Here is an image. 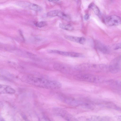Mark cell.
Masks as SVG:
<instances>
[{
	"label": "cell",
	"mask_w": 121,
	"mask_h": 121,
	"mask_svg": "<svg viewBox=\"0 0 121 121\" xmlns=\"http://www.w3.org/2000/svg\"><path fill=\"white\" fill-rule=\"evenodd\" d=\"M23 81L34 86L51 89H59L62 86L60 82L35 77L29 75H25L22 78Z\"/></svg>",
	"instance_id": "6da1fadb"
},
{
	"label": "cell",
	"mask_w": 121,
	"mask_h": 121,
	"mask_svg": "<svg viewBox=\"0 0 121 121\" xmlns=\"http://www.w3.org/2000/svg\"><path fill=\"white\" fill-rule=\"evenodd\" d=\"M75 68L80 71L99 72L105 71L107 69V67L103 64L85 63L77 65Z\"/></svg>",
	"instance_id": "7a4b0ae2"
},
{
	"label": "cell",
	"mask_w": 121,
	"mask_h": 121,
	"mask_svg": "<svg viewBox=\"0 0 121 121\" xmlns=\"http://www.w3.org/2000/svg\"><path fill=\"white\" fill-rule=\"evenodd\" d=\"M73 78L78 81L91 83H101L104 80V78L102 77L88 74H76L73 76Z\"/></svg>",
	"instance_id": "3957f363"
},
{
	"label": "cell",
	"mask_w": 121,
	"mask_h": 121,
	"mask_svg": "<svg viewBox=\"0 0 121 121\" xmlns=\"http://www.w3.org/2000/svg\"><path fill=\"white\" fill-rule=\"evenodd\" d=\"M53 112L55 115L60 117L67 121H78L71 114L61 108H54L53 109Z\"/></svg>",
	"instance_id": "277c9868"
},
{
	"label": "cell",
	"mask_w": 121,
	"mask_h": 121,
	"mask_svg": "<svg viewBox=\"0 0 121 121\" xmlns=\"http://www.w3.org/2000/svg\"><path fill=\"white\" fill-rule=\"evenodd\" d=\"M121 59L120 57L116 58L111 62L108 67L111 72L113 73H118L121 69Z\"/></svg>",
	"instance_id": "5b68a950"
},
{
	"label": "cell",
	"mask_w": 121,
	"mask_h": 121,
	"mask_svg": "<svg viewBox=\"0 0 121 121\" xmlns=\"http://www.w3.org/2000/svg\"><path fill=\"white\" fill-rule=\"evenodd\" d=\"M48 52L50 53H55L60 55L73 57H82L83 55L81 54L73 52H67L55 50H48Z\"/></svg>",
	"instance_id": "8992f818"
},
{
	"label": "cell",
	"mask_w": 121,
	"mask_h": 121,
	"mask_svg": "<svg viewBox=\"0 0 121 121\" xmlns=\"http://www.w3.org/2000/svg\"><path fill=\"white\" fill-rule=\"evenodd\" d=\"M104 22L109 26H117L121 24V18L116 15H112L107 17Z\"/></svg>",
	"instance_id": "52a82bcc"
},
{
	"label": "cell",
	"mask_w": 121,
	"mask_h": 121,
	"mask_svg": "<svg viewBox=\"0 0 121 121\" xmlns=\"http://www.w3.org/2000/svg\"><path fill=\"white\" fill-rule=\"evenodd\" d=\"M53 67L56 70L65 74H70L72 73L71 68L62 64H55L54 65Z\"/></svg>",
	"instance_id": "ba28073f"
},
{
	"label": "cell",
	"mask_w": 121,
	"mask_h": 121,
	"mask_svg": "<svg viewBox=\"0 0 121 121\" xmlns=\"http://www.w3.org/2000/svg\"><path fill=\"white\" fill-rule=\"evenodd\" d=\"M95 44L96 48L103 53L107 54L110 53V50L108 48L100 42L96 41Z\"/></svg>",
	"instance_id": "9c48e42d"
},
{
	"label": "cell",
	"mask_w": 121,
	"mask_h": 121,
	"mask_svg": "<svg viewBox=\"0 0 121 121\" xmlns=\"http://www.w3.org/2000/svg\"><path fill=\"white\" fill-rule=\"evenodd\" d=\"M65 38L68 40L82 44L84 43L86 41V39L83 37L66 35L65 36Z\"/></svg>",
	"instance_id": "30bf717a"
},
{
	"label": "cell",
	"mask_w": 121,
	"mask_h": 121,
	"mask_svg": "<svg viewBox=\"0 0 121 121\" xmlns=\"http://www.w3.org/2000/svg\"><path fill=\"white\" fill-rule=\"evenodd\" d=\"M15 90L10 86L0 85V93L2 94H13Z\"/></svg>",
	"instance_id": "8fae6325"
},
{
	"label": "cell",
	"mask_w": 121,
	"mask_h": 121,
	"mask_svg": "<svg viewBox=\"0 0 121 121\" xmlns=\"http://www.w3.org/2000/svg\"><path fill=\"white\" fill-rule=\"evenodd\" d=\"M25 7H28L30 9L37 12H40L42 11V8L36 4H34L25 3Z\"/></svg>",
	"instance_id": "7c38bea8"
},
{
	"label": "cell",
	"mask_w": 121,
	"mask_h": 121,
	"mask_svg": "<svg viewBox=\"0 0 121 121\" xmlns=\"http://www.w3.org/2000/svg\"><path fill=\"white\" fill-rule=\"evenodd\" d=\"M61 11L59 10H52L47 13V16L49 17H54L56 16L59 17Z\"/></svg>",
	"instance_id": "4fadbf2b"
},
{
	"label": "cell",
	"mask_w": 121,
	"mask_h": 121,
	"mask_svg": "<svg viewBox=\"0 0 121 121\" xmlns=\"http://www.w3.org/2000/svg\"><path fill=\"white\" fill-rule=\"evenodd\" d=\"M88 7L92 9L96 14L97 15H99L100 12L99 9L95 4L91 3L89 5Z\"/></svg>",
	"instance_id": "5bb4252c"
},
{
	"label": "cell",
	"mask_w": 121,
	"mask_h": 121,
	"mask_svg": "<svg viewBox=\"0 0 121 121\" xmlns=\"http://www.w3.org/2000/svg\"><path fill=\"white\" fill-rule=\"evenodd\" d=\"M59 26L61 29L66 30H71L73 29V28L72 26L69 24L65 25L62 23H60Z\"/></svg>",
	"instance_id": "9a60e30c"
},
{
	"label": "cell",
	"mask_w": 121,
	"mask_h": 121,
	"mask_svg": "<svg viewBox=\"0 0 121 121\" xmlns=\"http://www.w3.org/2000/svg\"><path fill=\"white\" fill-rule=\"evenodd\" d=\"M34 23L36 26L39 28L44 27L47 25L46 22L44 21L35 22H34Z\"/></svg>",
	"instance_id": "2e32d148"
},
{
	"label": "cell",
	"mask_w": 121,
	"mask_h": 121,
	"mask_svg": "<svg viewBox=\"0 0 121 121\" xmlns=\"http://www.w3.org/2000/svg\"><path fill=\"white\" fill-rule=\"evenodd\" d=\"M112 85L116 86L121 88V81H112L109 82Z\"/></svg>",
	"instance_id": "e0dca14e"
},
{
	"label": "cell",
	"mask_w": 121,
	"mask_h": 121,
	"mask_svg": "<svg viewBox=\"0 0 121 121\" xmlns=\"http://www.w3.org/2000/svg\"><path fill=\"white\" fill-rule=\"evenodd\" d=\"M120 48H121V43H117L115 46V49H118Z\"/></svg>",
	"instance_id": "ac0fdd59"
},
{
	"label": "cell",
	"mask_w": 121,
	"mask_h": 121,
	"mask_svg": "<svg viewBox=\"0 0 121 121\" xmlns=\"http://www.w3.org/2000/svg\"><path fill=\"white\" fill-rule=\"evenodd\" d=\"M84 19L86 20H87L89 18V16L88 14H86L84 16Z\"/></svg>",
	"instance_id": "d6986e66"
},
{
	"label": "cell",
	"mask_w": 121,
	"mask_h": 121,
	"mask_svg": "<svg viewBox=\"0 0 121 121\" xmlns=\"http://www.w3.org/2000/svg\"><path fill=\"white\" fill-rule=\"evenodd\" d=\"M19 32L20 34V35H21L22 37V38H23V39H24V38L23 36V34H22V32H21V31L19 30Z\"/></svg>",
	"instance_id": "ffe728a7"
},
{
	"label": "cell",
	"mask_w": 121,
	"mask_h": 121,
	"mask_svg": "<svg viewBox=\"0 0 121 121\" xmlns=\"http://www.w3.org/2000/svg\"></svg>",
	"instance_id": "44dd1931"
}]
</instances>
